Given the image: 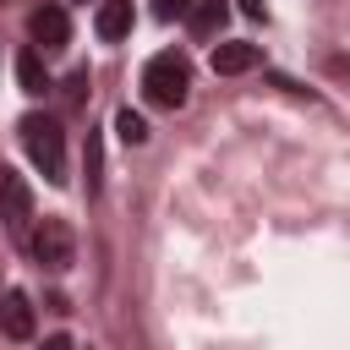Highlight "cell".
Here are the masks:
<instances>
[{
  "instance_id": "1",
  "label": "cell",
  "mask_w": 350,
  "mask_h": 350,
  "mask_svg": "<svg viewBox=\"0 0 350 350\" xmlns=\"http://www.w3.org/2000/svg\"><path fill=\"white\" fill-rule=\"evenodd\" d=\"M142 93H148V104H159V109H180L186 93H191V66H186V55H175V49L153 55V60L142 66Z\"/></svg>"
},
{
  "instance_id": "2",
  "label": "cell",
  "mask_w": 350,
  "mask_h": 350,
  "mask_svg": "<svg viewBox=\"0 0 350 350\" xmlns=\"http://www.w3.org/2000/svg\"><path fill=\"white\" fill-rule=\"evenodd\" d=\"M16 131H22L27 159L44 170V180H66V137H60V126L49 115H22Z\"/></svg>"
},
{
  "instance_id": "3",
  "label": "cell",
  "mask_w": 350,
  "mask_h": 350,
  "mask_svg": "<svg viewBox=\"0 0 350 350\" xmlns=\"http://www.w3.org/2000/svg\"><path fill=\"white\" fill-rule=\"evenodd\" d=\"M27 252H33L49 273H66V268H71V257H77V235H71V224H66V219L44 213V219L33 224V235H27Z\"/></svg>"
},
{
  "instance_id": "4",
  "label": "cell",
  "mask_w": 350,
  "mask_h": 350,
  "mask_svg": "<svg viewBox=\"0 0 350 350\" xmlns=\"http://www.w3.org/2000/svg\"><path fill=\"white\" fill-rule=\"evenodd\" d=\"M0 219H5V230H11L16 241L33 235V191H27V180H22L16 170H5V164H0Z\"/></svg>"
},
{
  "instance_id": "5",
  "label": "cell",
  "mask_w": 350,
  "mask_h": 350,
  "mask_svg": "<svg viewBox=\"0 0 350 350\" xmlns=\"http://www.w3.org/2000/svg\"><path fill=\"white\" fill-rule=\"evenodd\" d=\"M27 27H33V44H38L44 55H55V49L71 44V22H66L60 5H38V11L27 16Z\"/></svg>"
},
{
  "instance_id": "6",
  "label": "cell",
  "mask_w": 350,
  "mask_h": 350,
  "mask_svg": "<svg viewBox=\"0 0 350 350\" xmlns=\"http://www.w3.org/2000/svg\"><path fill=\"white\" fill-rule=\"evenodd\" d=\"M0 328H5L11 339H33V301H27L22 290H5V295H0Z\"/></svg>"
},
{
  "instance_id": "7",
  "label": "cell",
  "mask_w": 350,
  "mask_h": 350,
  "mask_svg": "<svg viewBox=\"0 0 350 350\" xmlns=\"http://www.w3.org/2000/svg\"><path fill=\"white\" fill-rule=\"evenodd\" d=\"M252 66H257V44H241V38L213 44V71H219V77H241V71H252Z\"/></svg>"
},
{
  "instance_id": "8",
  "label": "cell",
  "mask_w": 350,
  "mask_h": 350,
  "mask_svg": "<svg viewBox=\"0 0 350 350\" xmlns=\"http://www.w3.org/2000/svg\"><path fill=\"white\" fill-rule=\"evenodd\" d=\"M93 27H98V38H126L131 33V0H104L98 5V16H93Z\"/></svg>"
},
{
  "instance_id": "9",
  "label": "cell",
  "mask_w": 350,
  "mask_h": 350,
  "mask_svg": "<svg viewBox=\"0 0 350 350\" xmlns=\"http://www.w3.org/2000/svg\"><path fill=\"white\" fill-rule=\"evenodd\" d=\"M186 22H191L197 38L219 33V22H224V0H197V5H186Z\"/></svg>"
},
{
  "instance_id": "10",
  "label": "cell",
  "mask_w": 350,
  "mask_h": 350,
  "mask_svg": "<svg viewBox=\"0 0 350 350\" xmlns=\"http://www.w3.org/2000/svg\"><path fill=\"white\" fill-rule=\"evenodd\" d=\"M16 77H22V88H27V93H44V88H49V77H44V60H38L33 49H27V55H16Z\"/></svg>"
},
{
  "instance_id": "11",
  "label": "cell",
  "mask_w": 350,
  "mask_h": 350,
  "mask_svg": "<svg viewBox=\"0 0 350 350\" xmlns=\"http://www.w3.org/2000/svg\"><path fill=\"white\" fill-rule=\"evenodd\" d=\"M115 131H120L126 148H142V142H148V120H142L137 109H120V115H115Z\"/></svg>"
},
{
  "instance_id": "12",
  "label": "cell",
  "mask_w": 350,
  "mask_h": 350,
  "mask_svg": "<svg viewBox=\"0 0 350 350\" xmlns=\"http://www.w3.org/2000/svg\"><path fill=\"white\" fill-rule=\"evenodd\" d=\"M82 170H88V197L98 191V170H104V148H98V131H88V153H82Z\"/></svg>"
},
{
  "instance_id": "13",
  "label": "cell",
  "mask_w": 350,
  "mask_h": 350,
  "mask_svg": "<svg viewBox=\"0 0 350 350\" xmlns=\"http://www.w3.org/2000/svg\"><path fill=\"white\" fill-rule=\"evenodd\" d=\"M153 16H159V22H175V16H186V0H153Z\"/></svg>"
},
{
  "instance_id": "14",
  "label": "cell",
  "mask_w": 350,
  "mask_h": 350,
  "mask_svg": "<svg viewBox=\"0 0 350 350\" xmlns=\"http://www.w3.org/2000/svg\"><path fill=\"white\" fill-rule=\"evenodd\" d=\"M44 350H71V339H66V334H49V339H44Z\"/></svg>"
},
{
  "instance_id": "15",
  "label": "cell",
  "mask_w": 350,
  "mask_h": 350,
  "mask_svg": "<svg viewBox=\"0 0 350 350\" xmlns=\"http://www.w3.org/2000/svg\"><path fill=\"white\" fill-rule=\"evenodd\" d=\"M241 11L246 16H262V0H241Z\"/></svg>"
}]
</instances>
